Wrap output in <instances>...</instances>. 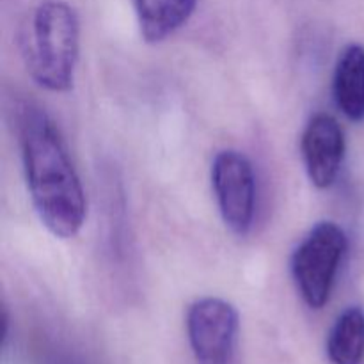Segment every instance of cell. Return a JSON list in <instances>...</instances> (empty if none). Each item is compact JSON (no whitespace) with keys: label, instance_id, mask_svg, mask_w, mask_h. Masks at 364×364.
<instances>
[{"label":"cell","instance_id":"obj_6","mask_svg":"<svg viewBox=\"0 0 364 364\" xmlns=\"http://www.w3.org/2000/svg\"><path fill=\"white\" fill-rule=\"evenodd\" d=\"M345 151V132L336 117L315 114L302 132L301 153L309 181L316 188L333 187L343 166Z\"/></svg>","mask_w":364,"mask_h":364},{"label":"cell","instance_id":"obj_7","mask_svg":"<svg viewBox=\"0 0 364 364\" xmlns=\"http://www.w3.org/2000/svg\"><path fill=\"white\" fill-rule=\"evenodd\" d=\"M333 95L348 119L364 121V46L352 43L341 52L334 70Z\"/></svg>","mask_w":364,"mask_h":364},{"label":"cell","instance_id":"obj_5","mask_svg":"<svg viewBox=\"0 0 364 364\" xmlns=\"http://www.w3.org/2000/svg\"><path fill=\"white\" fill-rule=\"evenodd\" d=\"M212 185L220 217L237 237L251 231L256 210V176L244 153L224 149L212 164Z\"/></svg>","mask_w":364,"mask_h":364},{"label":"cell","instance_id":"obj_1","mask_svg":"<svg viewBox=\"0 0 364 364\" xmlns=\"http://www.w3.org/2000/svg\"><path fill=\"white\" fill-rule=\"evenodd\" d=\"M18 135L27 188L39 220L53 237H77L85 223L87 205L59 130L41 109L25 107Z\"/></svg>","mask_w":364,"mask_h":364},{"label":"cell","instance_id":"obj_10","mask_svg":"<svg viewBox=\"0 0 364 364\" xmlns=\"http://www.w3.org/2000/svg\"><path fill=\"white\" fill-rule=\"evenodd\" d=\"M64 364H70V363H64ZM71 364H73V363H71Z\"/></svg>","mask_w":364,"mask_h":364},{"label":"cell","instance_id":"obj_4","mask_svg":"<svg viewBox=\"0 0 364 364\" xmlns=\"http://www.w3.org/2000/svg\"><path fill=\"white\" fill-rule=\"evenodd\" d=\"M240 318L219 297L198 299L187 311V334L198 364H237Z\"/></svg>","mask_w":364,"mask_h":364},{"label":"cell","instance_id":"obj_3","mask_svg":"<svg viewBox=\"0 0 364 364\" xmlns=\"http://www.w3.org/2000/svg\"><path fill=\"white\" fill-rule=\"evenodd\" d=\"M347 249V235L331 220L316 224L295 249L291 274L299 294L311 309H322L329 302Z\"/></svg>","mask_w":364,"mask_h":364},{"label":"cell","instance_id":"obj_8","mask_svg":"<svg viewBox=\"0 0 364 364\" xmlns=\"http://www.w3.org/2000/svg\"><path fill=\"white\" fill-rule=\"evenodd\" d=\"M198 0H134L141 36L146 43L166 41L194 14Z\"/></svg>","mask_w":364,"mask_h":364},{"label":"cell","instance_id":"obj_9","mask_svg":"<svg viewBox=\"0 0 364 364\" xmlns=\"http://www.w3.org/2000/svg\"><path fill=\"white\" fill-rule=\"evenodd\" d=\"M333 364H361L364 359V309L348 308L338 316L327 338Z\"/></svg>","mask_w":364,"mask_h":364},{"label":"cell","instance_id":"obj_2","mask_svg":"<svg viewBox=\"0 0 364 364\" xmlns=\"http://www.w3.org/2000/svg\"><path fill=\"white\" fill-rule=\"evenodd\" d=\"M25 63L39 87L68 92L73 87L80 53V23L64 0H45L32 14L25 39Z\"/></svg>","mask_w":364,"mask_h":364}]
</instances>
